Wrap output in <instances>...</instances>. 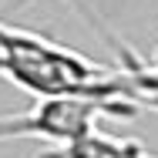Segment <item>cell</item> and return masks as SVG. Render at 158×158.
I'll use <instances>...</instances> for the list:
<instances>
[{
	"label": "cell",
	"instance_id": "1",
	"mask_svg": "<svg viewBox=\"0 0 158 158\" xmlns=\"http://www.w3.org/2000/svg\"><path fill=\"white\" fill-rule=\"evenodd\" d=\"M0 77L34 94L37 101L44 98L125 101L118 67L94 64L51 37L10 27L3 20H0Z\"/></svg>",
	"mask_w": 158,
	"mask_h": 158
},
{
	"label": "cell",
	"instance_id": "2",
	"mask_svg": "<svg viewBox=\"0 0 158 158\" xmlns=\"http://www.w3.org/2000/svg\"><path fill=\"white\" fill-rule=\"evenodd\" d=\"M131 101H91V98H44L24 114H0V141L37 138L51 145H74L98 128V118H135Z\"/></svg>",
	"mask_w": 158,
	"mask_h": 158
},
{
	"label": "cell",
	"instance_id": "3",
	"mask_svg": "<svg viewBox=\"0 0 158 158\" xmlns=\"http://www.w3.org/2000/svg\"><path fill=\"white\" fill-rule=\"evenodd\" d=\"M111 44L118 51V81H121L125 101H131L135 108H155L158 111V67L152 61L135 57L114 37H111Z\"/></svg>",
	"mask_w": 158,
	"mask_h": 158
},
{
	"label": "cell",
	"instance_id": "4",
	"mask_svg": "<svg viewBox=\"0 0 158 158\" xmlns=\"http://www.w3.org/2000/svg\"><path fill=\"white\" fill-rule=\"evenodd\" d=\"M61 158H158L152 155L141 141L135 138H118V135H108V131H88L84 138H77L74 145L57 148Z\"/></svg>",
	"mask_w": 158,
	"mask_h": 158
},
{
	"label": "cell",
	"instance_id": "5",
	"mask_svg": "<svg viewBox=\"0 0 158 158\" xmlns=\"http://www.w3.org/2000/svg\"><path fill=\"white\" fill-rule=\"evenodd\" d=\"M152 64H155V67H158V47H155V51H152Z\"/></svg>",
	"mask_w": 158,
	"mask_h": 158
},
{
	"label": "cell",
	"instance_id": "6",
	"mask_svg": "<svg viewBox=\"0 0 158 158\" xmlns=\"http://www.w3.org/2000/svg\"><path fill=\"white\" fill-rule=\"evenodd\" d=\"M44 158H61V155H57V152H47V155H44Z\"/></svg>",
	"mask_w": 158,
	"mask_h": 158
},
{
	"label": "cell",
	"instance_id": "7",
	"mask_svg": "<svg viewBox=\"0 0 158 158\" xmlns=\"http://www.w3.org/2000/svg\"><path fill=\"white\" fill-rule=\"evenodd\" d=\"M74 3H77V0H74Z\"/></svg>",
	"mask_w": 158,
	"mask_h": 158
}]
</instances>
